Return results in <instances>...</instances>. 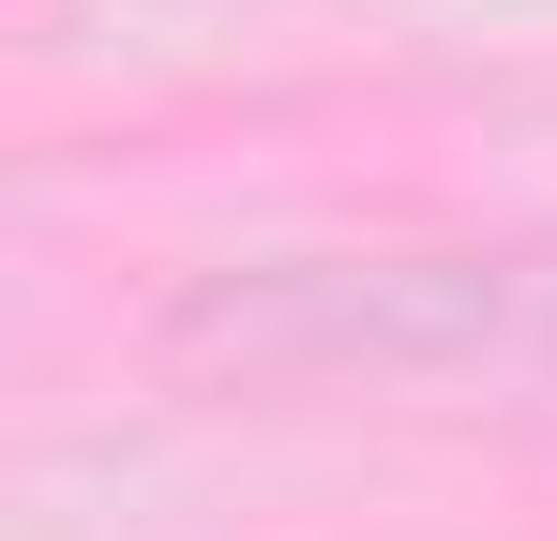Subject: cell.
I'll return each mask as SVG.
<instances>
[{
    "label": "cell",
    "mask_w": 557,
    "mask_h": 541,
    "mask_svg": "<svg viewBox=\"0 0 557 541\" xmlns=\"http://www.w3.org/2000/svg\"><path fill=\"white\" fill-rule=\"evenodd\" d=\"M211 391H437L557 361V241H332L226 256L151 316Z\"/></svg>",
    "instance_id": "obj_1"
}]
</instances>
